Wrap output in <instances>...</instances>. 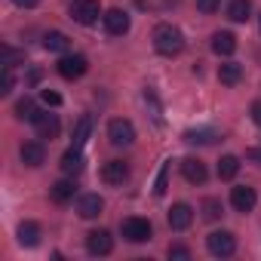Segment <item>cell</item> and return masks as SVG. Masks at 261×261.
Returning <instances> with one entry per match:
<instances>
[{
  "instance_id": "8992f818",
  "label": "cell",
  "mask_w": 261,
  "mask_h": 261,
  "mask_svg": "<svg viewBox=\"0 0 261 261\" xmlns=\"http://www.w3.org/2000/svg\"><path fill=\"white\" fill-rule=\"evenodd\" d=\"M86 68H89V62H86V56H80V53H74V56H62L59 65H56V71H59L65 80H77V77H83Z\"/></svg>"
},
{
  "instance_id": "4316f807",
  "label": "cell",
  "mask_w": 261,
  "mask_h": 261,
  "mask_svg": "<svg viewBox=\"0 0 261 261\" xmlns=\"http://www.w3.org/2000/svg\"><path fill=\"white\" fill-rule=\"evenodd\" d=\"M203 218H206V221H215V218H221V200H215V197L203 200Z\"/></svg>"
},
{
  "instance_id": "5bb4252c",
  "label": "cell",
  "mask_w": 261,
  "mask_h": 261,
  "mask_svg": "<svg viewBox=\"0 0 261 261\" xmlns=\"http://www.w3.org/2000/svg\"><path fill=\"white\" fill-rule=\"evenodd\" d=\"M166 218H169V227H172V230H188L191 221H194V209H191L188 203H175Z\"/></svg>"
},
{
  "instance_id": "d6986e66",
  "label": "cell",
  "mask_w": 261,
  "mask_h": 261,
  "mask_svg": "<svg viewBox=\"0 0 261 261\" xmlns=\"http://www.w3.org/2000/svg\"><path fill=\"white\" fill-rule=\"evenodd\" d=\"M218 80H221L224 86H237V83L243 80V65H237V62H224V65L218 68Z\"/></svg>"
},
{
  "instance_id": "ba28073f",
  "label": "cell",
  "mask_w": 261,
  "mask_h": 261,
  "mask_svg": "<svg viewBox=\"0 0 261 261\" xmlns=\"http://www.w3.org/2000/svg\"><path fill=\"white\" fill-rule=\"evenodd\" d=\"M255 203H258L255 188H249V185H237V188L230 191V206H233L237 212H252Z\"/></svg>"
},
{
  "instance_id": "d590c367",
  "label": "cell",
  "mask_w": 261,
  "mask_h": 261,
  "mask_svg": "<svg viewBox=\"0 0 261 261\" xmlns=\"http://www.w3.org/2000/svg\"><path fill=\"white\" fill-rule=\"evenodd\" d=\"M258 25H261V16H258Z\"/></svg>"
},
{
  "instance_id": "2e32d148",
  "label": "cell",
  "mask_w": 261,
  "mask_h": 261,
  "mask_svg": "<svg viewBox=\"0 0 261 261\" xmlns=\"http://www.w3.org/2000/svg\"><path fill=\"white\" fill-rule=\"evenodd\" d=\"M237 49V37L230 31H215L212 34V53L215 56H230Z\"/></svg>"
},
{
  "instance_id": "7c38bea8",
  "label": "cell",
  "mask_w": 261,
  "mask_h": 261,
  "mask_svg": "<svg viewBox=\"0 0 261 261\" xmlns=\"http://www.w3.org/2000/svg\"><path fill=\"white\" fill-rule=\"evenodd\" d=\"M181 175H185V181H191V185H203L209 172H206V163H203V160L185 157V160H181Z\"/></svg>"
},
{
  "instance_id": "4fadbf2b",
  "label": "cell",
  "mask_w": 261,
  "mask_h": 261,
  "mask_svg": "<svg viewBox=\"0 0 261 261\" xmlns=\"http://www.w3.org/2000/svg\"><path fill=\"white\" fill-rule=\"evenodd\" d=\"M126 178H129V166L123 160H108L101 166V181L105 185H123Z\"/></svg>"
},
{
  "instance_id": "9c48e42d",
  "label": "cell",
  "mask_w": 261,
  "mask_h": 261,
  "mask_svg": "<svg viewBox=\"0 0 261 261\" xmlns=\"http://www.w3.org/2000/svg\"><path fill=\"white\" fill-rule=\"evenodd\" d=\"M31 123H34V129H37L40 139H56L59 129H62V126H59V117H56V114H46V111H37Z\"/></svg>"
},
{
  "instance_id": "f1b7e54d",
  "label": "cell",
  "mask_w": 261,
  "mask_h": 261,
  "mask_svg": "<svg viewBox=\"0 0 261 261\" xmlns=\"http://www.w3.org/2000/svg\"><path fill=\"white\" fill-rule=\"evenodd\" d=\"M16 86V77H13V68H4V89H0V95H10Z\"/></svg>"
},
{
  "instance_id": "ac0fdd59",
  "label": "cell",
  "mask_w": 261,
  "mask_h": 261,
  "mask_svg": "<svg viewBox=\"0 0 261 261\" xmlns=\"http://www.w3.org/2000/svg\"><path fill=\"white\" fill-rule=\"evenodd\" d=\"M83 169V154H80V148L74 145V148H68L65 154H62V172L65 175H77Z\"/></svg>"
},
{
  "instance_id": "44dd1931",
  "label": "cell",
  "mask_w": 261,
  "mask_h": 261,
  "mask_svg": "<svg viewBox=\"0 0 261 261\" xmlns=\"http://www.w3.org/2000/svg\"><path fill=\"white\" fill-rule=\"evenodd\" d=\"M237 172H240V157L224 154V157L218 160V178H221V181H230V178H237Z\"/></svg>"
},
{
  "instance_id": "f546056e",
  "label": "cell",
  "mask_w": 261,
  "mask_h": 261,
  "mask_svg": "<svg viewBox=\"0 0 261 261\" xmlns=\"http://www.w3.org/2000/svg\"><path fill=\"white\" fill-rule=\"evenodd\" d=\"M40 98H43V105H53V108H56V105H62V95H59V92H53V89H43V92H40Z\"/></svg>"
},
{
  "instance_id": "83f0119b",
  "label": "cell",
  "mask_w": 261,
  "mask_h": 261,
  "mask_svg": "<svg viewBox=\"0 0 261 261\" xmlns=\"http://www.w3.org/2000/svg\"><path fill=\"white\" fill-rule=\"evenodd\" d=\"M166 188H169V163L160 169V175H157V185H154V194H157V197H163V194H166Z\"/></svg>"
},
{
  "instance_id": "d4e9b609",
  "label": "cell",
  "mask_w": 261,
  "mask_h": 261,
  "mask_svg": "<svg viewBox=\"0 0 261 261\" xmlns=\"http://www.w3.org/2000/svg\"><path fill=\"white\" fill-rule=\"evenodd\" d=\"M43 46H46L49 53H65V49H68V37H65L62 31H49V34L43 37Z\"/></svg>"
},
{
  "instance_id": "6da1fadb",
  "label": "cell",
  "mask_w": 261,
  "mask_h": 261,
  "mask_svg": "<svg viewBox=\"0 0 261 261\" xmlns=\"http://www.w3.org/2000/svg\"><path fill=\"white\" fill-rule=\"evenodd\" d=\"M154 49H157L160 56H178V53L185 49V34H181L175 25L163 22V25L154 28Z\"/></svg>"
},
{
  "instance_id": "5b68a950",
  "label": "cell",
  "mask_w": 261,
  "mask_h": 261,
  "mask_svg": "<svg viewBox=\"0 0 261 261\" xmlns=\"http://www.w3.org/2000/svg\"><path fill=\"white\" fill-rule=\"evenodd\" d=\"M120 230H123V237H126L129 243H148L151 233H154V227H151L148 218H126Z\"/></svg>"
},
{
  "instance_id": "7402d4cb",
  "label": "cell",
  "mask_w": 261,
  "mask_h": 261,
  "mask_svg": "<svg viewBox=\"0 0 261 261\" xmlns=\"http://www.w3.org/2000/svg\"><path fill=\"white\" fill-rule=\"evenodd\" d=\"M249 16H252V0H230V7H227L230 22H246Z\"/></svg>"
},
{
  "instance_id": "277c9868",
  "label": "cell",
  "mask_w": 261,
  "mask_h": 261,
  "mask_svg": "<svg viewBox=\"0 0 261 261\" xmlns=\"http://www.w3.org/2000/svg\"><path fill=\"white\" fill-rule=\"evenodd\" d=\"M98 16H101L98 0H74V4H71V19L77 25H95Z\"/></svg>"
},
{
  "instance_id": "ffe728a7",
  "label": "cell",
  "mask_w": 261,
  "mask_h": 261,
  "mask_svg": "<svg viewBox=\"0 0 261 261\" xmlns=\"http://www.w3.org/2000/svg\"><path fill=\"white\" fill-rule=\"evenodd\" d=\"M19 243L28 246V249L37 246V243H40V224H37V221H22V224H19Z\"/></svg>"
},
{
  "instance_id": "d6a6232c",
  "label": "cell",
  "mask_w": 261,
  "mask_h": 261,
  "mask_svg": "<svg viewBox=\"0 0 261 261\" xmlns=\"http://www.w3.org/2000/svg\"><path fill=\"white\" fill-rule=\"evenodd\" d=\"M252 120H255V123L261 126V98H258V101L252 105Z\"/></svg>"
},
{
  "instance_id": "4dcf8cb0",
  "label": "cell",
  "mask_w": 261,
  "mask_h": 261,
  "mask_svg": "<svg viewBox=\"0 0 261 261\" xmlns=\"http://www.w3.org/2000/svg\"><path fill=\"white\" fill-rule=\"evenodd\" d=\"M169 258H181V261H188V258H191V249H188V246H169Z\"/></svg>"
},
{
  "instance_id": "7a4b0ae2",
  "label": "cell",
  "mask_w": 261,
  "mask_h": 261,
  "mask_svg": "<svg viewBox=\"0 0 261 261\" xmlns=\"http://www.w3.org/2000/svg\"><path fill=\"white\" fill-rule=\"evenodd\" d=\"M108 139H111L114 148H129L136 142V126L129 120H123V117H117V120L108 123Z\"/></svg>"
},
{
  "instance_id": "3957f363",
  "label": "cell",
  "mask_w": 261,
  "mask_h": 261,
  "mask_svg": "<svg viewBox=\"0 0 261 261\" xmlns=\"http://www.w3.org/2000/svg\"><path fill=\"white\" fill-rule=\"evenodd\" d=\"M206 246H209V255H215V258H227V255L237 252V240H233L230 230H215V233H209V237H206Z\"/></svg>"
},
{
  "instance_id": "1f68e13d",
  "label": "cell",
  "mask_w": 261,
  "mask_h": 261,
  "mask_svg": "<svg viewBox=\"0 0 261 261\" xmlns=\"http://www.w3.org/2000/svg\"><path fill=\"white\" fill-rule=\"evenodd\" d=\"M197 10L200 13H215L218 10V0H197Z\"/></svg>"
},
{
  "instance_id": "484cf974",
  "label": "cell",
  "mask_w": 261,
  "mask_h": 261,
  "mask_svg": "<svg viewBox=\"0 0 261 261\" xmlns=\"http://www.w3.org/2000/svg\"><path fill=\"white\" fill-rule=\"evenodd\" d=\"M34 114H37V105H34V101H31V98L25 95V98H22V101L16 105V117H19V120H28V123H31V120H34Z\"/></svg>"
},
{
  "instance_id": "836d02e7",
  "label": "cell",
  "mask_w": 261,
  "mask_h": 261,
  "mask_svg": "<svg viewBox=\"0 0 261 261\" xmlns=\"http://www.w3.org/2000/svg\"><path fill=\"white\" fill-rule=\"evenodd\" d=\"M13 4H16V7H22V10H31V7H37V4H40V0H13Z\"/></svg>"
},
{
  "instance_id": "cb8c5ba5",
  "label": "cell",
  "mask_w": 261,
  "mask_h": 261,
  "mask_svg": "<svg viewBox=\"0 0 261 261\" xmlns=\"http://www.w3.org/2000/svg\"><path fill=\"white\" fill-rule=\"evenodd\" d=\"M89 133H92V117H89V114H83V117L77 120V129H74V145H77V148H83V145H86V139H89Z\"/></svg>"
},
{
  "instance_id": "9a60e30c",
  "label": "cell",
  "mask_w": 261,
  "mask_h": 261,
  "mask_svg": "<svg viewBox=\"0 0 261 261\" xmlns=\"http://www.w3.org/2000/svg\"><path fill=\"white\" fill-rule=\"evenodd\" d=\"M101 209H105V200H101L98 194H83V197L77 200V212H80V218H98Z\"/></svg>"
},
{
  "instance_id": "603a6c76",
  "label": "cell",
  "mask_w": 261,
  "mask_h": 261,
  "mask_svg": "<svg viewBox=\"0 0 261 261\" xmlns=\"http://www.w3.org/2000/svg\"><path fill=\"white\" fill-rule=\"evenodd\" d=\"M215 139H218L215 129H188V133H185L188 145H212Z\"/></svg>"
},
{
  "instance_id": "52a82bcc",
  "label": "cell",
  "mask_w": 261,
  "mask_h": 261,
  "mask_svg": "<svg viewBox=\"0 0 261 261\" xmlns=\"http://www.w3.org/2000/svg\"><path fill=\"white\" fill-rule=\"evenodd\" d=\"M101 22H105V31H108L111 37H123V34H129V25H133V19H129L126 10H108V13L101 16Z\"/></svg>"
},
{
  "instance_id": "8fae6325",
  "label": "cell",
  "mask_w": 261,
  "mask_h": 261,
  "mask_svg": "<svg viewBox=\"0 0 261 261\" xmlns=\"http://www.w3.org/2000/svg\"><path fill=\"white\" fill-rule=\"evenodd\" d=\"M19 157H22V163H25V166L37 169V166H43V163H46V148H43L40 142H25V145H22V151H19Z\"/></svg>"
},
{
  "instance_id": "e0dca14e",
  "label": "cell",
  "mask_w": 261,
  "mask_h": 261,
  "mask_svg": "<svg viewBox=\"0 0 261 261\" xmlns=\"http://www.w3.org/2000/svg\"><path fill=\"white\" fill-rule=\"evenodd\" d=\"M74 194H77V185H74L71 178H59V181L49 188V197H53L56 203H71Z\"/></svg>"
},
{
  "instance_id": "e575fe53",
  "label": "cell",
  "mask_w": 261,
  "mask_h": 261,
  "mask_svg": "<svg viewBox=\"0 0 261 261\" xmlns=\"http://www.w3.org/2000/svg\"><path fill=\"white\" fill-rule=\"evenodd\" d=\"M249 160H258V163H261V148H252V151H249Z\"/></svg>"
},
{
  "instance_id": "30bf717a",
  "label": "cell",
  "mask_w": 261,
  "mask_h": 261,
  "mask_svg": "<svg viewBox=\"0 0 261 261\" xmlns=\"http://www.w3.org/2000/svg\"><path fill=\"white\" fill-rule=\"evenodd\" d=\"M114 249V240L108 230H89L86 233V252L89 255H111Z\"/></svg>"
}]
</instances>
